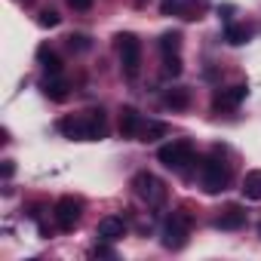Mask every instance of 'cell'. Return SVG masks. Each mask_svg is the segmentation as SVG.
I'll use <instances>...</instances> for the list:
<instances>
[{
    "label": "cell",
    "mask_w": 261,
    "mask_h": 261,
    "mask_svg": "<svg viewBox=\"0 0 261 261\" xmlns=\"http://www.w3.org/2000/svg\"><path fill=\"white\" fill-rule=\"evenodd\" d=\"M157 160L166 166V169H175L181 172L188 163H194V145L191 142H169L157 151Z\"/></svg>",
    "instance_id": "cell-4"
},
{
    "label": "cell",
    "mask_w": 261,
    "mask_h": 261,
    "mask_svg": "<svg viewBox=\"0 0 261 261\" xmlns=\"http://www.w3.org/2000/svg\"><path fill=\"white\" fill-rule=\"evenodd\" d=\"M59 133L71 142H92L89 139V120H86V111L83 114H68L59 120Z\"/></svg>",
    "instance_id": "cell-7"
},
{
    "label": "cell",
    "mask_w": 261,
    "mask_h": 261,
    "mask_svg": "<svg viewBox=\"0 0 261 261\" xmlns=\"http://www.w3.org/2000/svg\"><path fill=\"white\" fill-rule=\"evenodd\" d=\"M163 71H166L169 77H178V74H181V56H175V59H163Z\"/></svg>",
    "instance_id": "cell-23"
},
{
    "label": "cell",
    "mask_w": 261,
    "mask_h": 261,
    "mask_svg": "<svg viewBox=\"0 0 261 261\" xmlns=\"http://www.w3.org/2000/svg\"><path fill=\"white\" fill-rule=\"evenodd\" d=\"M37 22H40V28H56V25L62 22V16H59L56 10H43V13L37 16Z\"/></svg>",
    "instance_id": "cell-21"
},
{
    "label": "cell",
    "mask_w": 261,
    "mask_h": 261,
    "mask_svg": "<svg viewBox=\"0 0 261 261\" xmlns=\"http://www.w3.org/2000/svg\"><path fill=\"white\" fill-rule=\"evenodd\" d=\"M53 215H56V224H59L62 230H74V227L80 224V215H83V203H80V200H74V197H62V200L56 203Z\"/></svg>",
    "instance_id": "cell-6"
},
{
    "label": "cell",
    "mask_w": 261,
    "mask_h": 261,
    "mask_svg": "<svg viewBox=\"0 0 261 261\" xmlns=\"http://www.w3.org/2000/svg\"><path fill=\"white\" fill-rule=\"evenodd\" d=\"M92 255H101V258H111L114 252H111L108 246H95V249H92Z\"/></svg>",
    "instance_id": "cell-26"
},
{
    "label": "cell",
    "mask_w": 261,
    "mask_h": 261,
    "mask_svg": "<svg viewBox=\"0 0 261 261\" xmlns=\"http://www.w3.org/2000/svg\"><path fill=\"white\" fill-rule=\"evenodd\" d=\"M243 197L246 200H261V169H252V172H246V178H243Z\"/></svg>",
    "instance_id": "cell-15"
},
{
    "label": "cell",
    "mask_w": 261,
    "mask_h": 261,
    "mask_svg": "<svg viewBox=\"0 0 261 261\" xmlns=\"http://www.w3.org/2000/svg\"><path fill=\"white\" fill-rule=\"evenodd\" d=\"M68 7H71V10H80V13H83V10H89V7H92V0H68Z\"/></svg>",
    "instance_id": "cell-24"
},
{
    "label": "cell",
    "mask_w": 261,
    "mask_h": 261,
    "mask_svg": "<svg viewBox=\"0 0 261 261\" xmlns=\"http://www.w3.org/2000/svg\"><path fill=\"white\" fill-rule=\"evenodd\" d=\"M37 59H40V65H43V71H46V74H62V59H59L53 49L40 46V49H37Z\"/></svg>",
    "instance_id": "cell-19"
},
{
    "label": "cell",
    "mask_w": 261,
    "mask_h": 261,
    "mask_svg": "<svg viewBox=\"0 0 261 261\" xmlns=\"http://www.w3.org/2000/svg\"><path fill=\"white\" fill-rule=\"evenodd\" d=\"M246 92H249V86H246V83L224 86V89H218V92L212 95V105H215L218 111H233V108H240V101L246 98Z\"/></svg>",
    "instance_id": "cell-8"
},
{
    "label": "cell",
    "mask_w": 261,
    "mask_h": 261,
    "mask_svg": "<svg viewBox=\"0 0 261 261\" xmlns=\"http://www.w3.org/2000/svg\"><path fill=\"white\" fill-rule=\"evenodd\" d=\"M142 133V117H139V111L136 108H120V136L123 139H136Z\"/></svg>",
    "instance_id": "cell-11"
},
{
    "label": "cell",
    "mask_w": 261,
    "mask_h": 261,
    "mask_svg": "<svg viewBox=\"0 0 261 261\" xmlns=\"http://www.w3.org/2000/svg\"><path fill=\"white\" fill-rule=\"evenodd\" d=\"M95 233H98V240H105V243H117V240L126 237V221H123L120 215H105V218L98 221Z\"/></svg>",
    "instance_id": "cell-9"
},
{
    "label": "cell",
    "mask_w": 261,
    "mask_h": 261,
    "mask_svg": "<svg viewBox=\"0 0 261 261\" xmlns=\"http://www.w3.org/2000/svg\"><path fill=\"white\" fill-rule=\"evenodd\" d=\"M133 191H136V197H142L148 206H163L166 203V185L157 178V175H151V172H139L136 178H133Z\"/></svg>",
    "instance_id": "cell-3"
},
{
    "label": "cell",
    "mask_w": 261,
    "mask_h": 261,
    "mask_svg": "<svg viewBox=\"0 0 261 261\" xmlns=\"http://www.w3.org/2000/svg\"><path fill=\"white\" fill-rule=\"evenodd\" d=\"M200 185H203L206 194H221V191H227V185H230V166H227L218 154L206 157L203 166H200Z\"/></svg>",
    "instance_id": "cell-2"
},
{
    "label": "cell",
    "mask_w": 261,
    "mask_h": 261,
    "mask_svg": "<svg viewBox=\"0 0 261 261\" xmlns=\"http://www.w3.org/2000/svg\"><path fill=\"white\" fill-rule=\"evenodd\" d=\"M13 172H16V163L13 160H4V178H13Z\"/></svg>",
    "instance_id": "cell-25"
},
{
    "label": "cell",
    "mask_w": 261,
    "mask_h": 261,
    "mask_svg": "<svg viewBox=\"0 0 261 261\" xmlns=\"http://www.w3.org/2000/svg\"><path fill=\"white\" fill-rule=\"evenodd\" d=\"M86 120H89V139H92V142L105 139V133H108L105 111H101V108H92V111H86Z\"/></svg>",
    "instance_id": "cell-13"
},
{
    "label": "cell",
    "mask_w": 261,
    "mask_h": 261,
    "mask_svg": "<svg viewBox=\"0 0 261 261\" xmlns=\"http://www.w3.org/2000/svg\"><path fill=\"white\" fill-rule=\"evenodd\" d=\"M249 37H252V28H249V25H237V22H230V25L224 28V40H227L230 46H243Z\"/></svg>",
    "instance_id": "cell-16"
},
{
    "label": "cell",
    "mask_w": 261,
    "mask_h": 261,
    "mask_svg": "<svg viewBox=\"0 0 261 261\" xmlns=\"http://www.w3.org/2000/svg\"><path fill=\"white\" fill-rule=\"evenodd\" d=\"M160 53H163V59H175L181 53V34L178 31H166L160 37Z\"/></svg>",
    "instance_id": "cell-17"
},
{
    "label": "cell",
    "mask_w": 261,
    "mask_h": 261,
    "mask_svg": "<svg viewBox=\"0 0 261 261\" xmlns=\"http://www.w3.org/2000/svg\"><path fill=\"white\" fill-rule=\"evenodd\" d=\"M68 46L77 49V53H86V49H89V37H86V34H71V37H68Z\"/></svg>",
    "instance_id": "cell-22"
},
{
    "label": "cell",
    "mask_w": 261,
    "mask_h": 261,
    "mask_svg": "<svg viewBox=\"0 0 261 261\" xmlns=\"http://www.w3.org/2000/svg\"><path fill=\"white\" fill-rule=\"evenodd\" d=\"M243 224H246V209L237 203L224 206L221 215H215V227H221V230H240Z\"/></svg>",
    "instance_id": "cell-10"
},
{
    "label": "cell",
    "mask_w": 261,
    "mask_h": 261,
    "mask_svg": "<svg viewBox=\"0 0 261 261\" xmlns=\"http://www.w3.org/2000/svg\"><path fill=\"white\" fill-rule=\"evenodd\" d=\"M258 233H261V224H258Z\"/></svg>",
    "instance_id": "cell-27"
},
{
    "label": "cell",
    "mask_w": 261,
    "mask_h": 261,
    "mask_svg": "<svg viewBox=\"0 0 261 261\" xmlns=\"http://www.w3.org/2000/svg\"><path fill=\"white\" fill-rule=\"evenodd\" d=\"M163 105H166V108H172V111H185V108L191 105V95H188V89H185V86H175V89H166Z\"/></svg>",
    "instance_id": "cell-14"
},
{
    "label": "cell",
    "mask_w": 261,
    "mask_h": 261,
    "mask_svg": "<svg viewBox=\"0 0 261 261\" xmlns=\"http://www.w3.org/2000/svg\"><path fill=\"white\" fill-rule=\"evenodd\" d=\"M114 46H117V56H120V68H123V74H126L129 80H136L139 71H142V43H139V37H136V34H129V31H123V34L114 37Z\"/></svg>",
    "instance_id": "cell-1"
},
{
    "label": "cell",
    "mask_w": 261,
    "mask_h": 261,
    "mask_svg": "<svg viewBox=\"0 0 261 261\" xmlns=\"http://www.w3.org/2000/svg\"><path fill=\"white\" fill-rule=\"evenodd\" d=\"M40 89H43V95H46L49 101H65V98H68V83H65L59 74H49V77L40 83Z\"/></svg>",
    "instance_id": "cell-12"
},
{
    "label": "cell",
    "mask_w": 261,
    "mask_h": 261,
    "mask_svg": "<svg viewBox=\"0 0 261 261\" xmlns=\"http://www.w3.org/2000/svg\"><path fill=\"white\" fill-rule=\"evenodd\" d=\"M203 10H206V0H181V4L175 7V13H178L181 19H188V22L200 19V16H203Z\"/></svg>",
    "instance_id": "cell-18"
},
{
    "label": "cell",
    "mask_w": 261,
    "mask_h": 261,
    "mask_svg": "<svg viewBox=\"0 0 261 261\" xmlns=\"http://www.w3.org/2000/svg\"><path fill=\"white\" fill-rule=\"evenodd\" d=\"M188 233H191L188 215H185V212H172V215L166 218V227H163V246L172 249V252H178V249H185Z\"/></svg>",
    "instance_id": "cell-5"
},
{
    "label": "cell",
    "mask_w": 261,
    "mask_h": 261,
    "mask_svg": "<svg viewBox=\"0 0 261 261\" xmlns=\"http://www.w3.org/2000/svg\"><path fill=\"white\" fill-rule=\"evenodd\" d=\"M169 133L166 129V123H157V120H151V123H145L142 126V142H157V139H163Z\"/></svg>",
    "instance_id": "cell-20"
}]
</instances>
